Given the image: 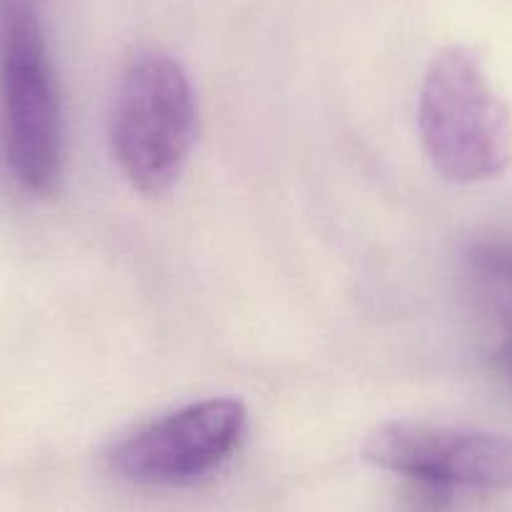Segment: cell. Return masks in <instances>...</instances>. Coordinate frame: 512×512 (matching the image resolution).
Returning <instances> with one entry per match:
<instances>
[{
  "label": "cell",
  "mask_w": 512,
  "mask_h": 512,
  "mask_svg": "<svg viewBox=\"0 0 512 512\" xmlns=\"http://www.w3.org/2000/svg\"><path fill=\"white\" fill-rule=\"evenodd\" d=\"M364 457L422 485L512 490V437L465 427L400 420L377 427Z\"/></svg>",
  "instance_id": "5"
},
{
  "label": "cell",
  "mask_w": 512,
  "mask_h": 512,
  "mask_svg": "<svg viewBox=\"0 0 512 512\" xmlns=\"http://www.w3.org/2000/svg\"><path fill=\"white\" fill-rule=\"evenodd\" d=\"M246 425L249 415L239 400L194 402L118 442L111 465L136 485H186L224 465L244 440Z\"/></svg>",
  "instance_id": "4"
},
{
  "label": "cell",
  "mask_w": 512,
  "mask_h": 512,
  "mask_svg": "<svg viewBox=\"0 0 512 512\" xmlns=\"http://www.w3.org/2000/svg\"><path fill=\"white\" fill-rule=\"evenodd\" d=\"M422 146L455 184L500 176L512 161V116L470 48H442L430 61L417 106Z\"/></svg>",
  "instance_id": "1"
},
{
  "label": "cell",
  "mask_w": 512,
  "mask_h": 512,
  "mask_svg": "<svg viewBox=\"0 0 512 512\" xmlns=\"http://www.w3.org/2000/svg\"><path fill=\"white\" fill-rule=\"evenodd\" d=\"M0 93L13 176L31 194H53L63 171V121L41 0H0Z\"/></svg>",
  "instance_id": "3"
},
{
  "label": "cell",
  "mask_w": 512,
  "mask_h": 512,
  "mask_svg": "<svg viewBox=\"0 0 512 512\" xmlns=\"http://www.w3.org/2000/svg\"><path fill=\"white\" fill-rule=\"evenodd\" d=\"M497 362H500V369L507 382L512 384V319L505 327V337H502L500 352H497Z\"/></svg>",
  "instance_id": "6"
},
{
  "label": "cell",
  "mask_w": 512,
  "mask_h": 512,
  "mask_svg": "<svg viewBox=\"0 0 512 512\" xmlns=\"http://www.w3.org/2000/svg\"><path fill=\"white\" fill-rule=\"evenodd\" d=\"M196 96L184 66L164 51H141L118 81L111 149L118 169L146 196L176 184L196 141Z\"/></svg>",
  "instance_id": "2"
}]
</instances>
